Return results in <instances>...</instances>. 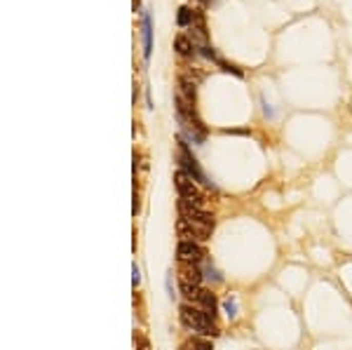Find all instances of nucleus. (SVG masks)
<instances>
[{
    "mask_svg": "<svg viewBox=\"0 0 352 350\" xmlns=\"http://www.w3.org/2000/svg\"><path fill=\"white\" fill-rule=\"evenodd\" d=\"M179 320H181V324L186 329L198 332V334H202V336H216V334H219L214 320L198 306H181L179 308Z\"/></svg>",
    "mask_w": 352,
    "mask_h": 350,
    "instance_id": "nucleus-1",
    "label": "nucleus"
},
{
    "mask_svg": "<svg viewBox=\"0 0 352 350\" xmlns=\"http://www.w3.org/2000/svg\"><path fill=\"white\" fill-rule=\"evenodd\" d=\"M176 162H179V169H183L188 177H193L198 184H204V186H211V188H214V184H211L209 179H207V174L202 172V167H200L198 158L193 155V150L188 148V141L186 139H179V153H176Z\"/></svg>",
    "mask_w": 352,
    "mask_h": 350,
    "instance_id": "nucleus-2",
    "label": "nucleus"
},
{
    "mask_svg": "<svg viewBox=\"0 0 352 350\" xmlns=\"http://www.w3.org/2000/svg\"><path fill=\"white\" fill-rule=\"evenodd\" d=\"M174 186H176V193H179L181 200H188L198 207H204V195L200 193L198 181H195L193 177H188L183 169H179V172L174 174Z\"/></svg>",
    "mask_w": 352,
    "mask_h": 350,
    "instance_id": "nucleus-3",
    "label": "nucleus"
},
{
    "mask_svg": "<svg viewBox=\"0 0 352 350\" xmlns=\"http://www.w3.org/2000/svg\"><path fill=\"white\" fill-rule=\"evenodd\" d=\"M179 217L186 219V221H193V223H207V226H214V217L204 207H198L193 202L181 200L179 198Z\"/></svg>",
    "mask_w": 352,
    "mask_h": 350,
    "instance_id": "nucleus-4",
    "label": "nucleus"
},
{
    "mask_svg": "<svg viewBox=\"0 0 352 350\" xmlns=\"http://www.w3.org/2000/svg\"><path fill=\"white\" fill-rule=\"evenodd\" d=\"M176 256L179 261H188V263H200L204 259V249L193 242V240H179V247H176Z\"/></svg>",
    "mask_w": 352,
    "mask_h": 350,
    "instance_id": "nucleus-5",
    "label": "nucleus"
},
{
    "mask_svg": "<svg viewBox=\"0 0 352 350\" xmlns=\"http://www.w3.org/2000/svg\"><path fill=\"white\" fill-rule=\"evenodd\" d=\"M176 270H179V282L195 284V287H200V282H202V278H204V270L198 266V263L179 261V266H176Z\"/></svg>",
    "mask_w": 352,
    "mask_h": 350,
    "instance_id": "nucleus-6",
    "label": "nucleus"
},
{
    "mask_svg": "<svg viewBox=\"0 0 352 350\" xmlns=\"http://www.w3.org/2000/svg\"><path fill=\"white\" fill-rule=\"evenodd\" d=\"M141 40H143V59L148 62L153 54V19L148 12L141 14Z\"/></svg>",
    "mask_w": 352,
    "mask_h": 350,
    "instance_id": "nucleus-7",
    "label": "nucleus"
},
{
    "mask_svg": "<svg viewBox=\"0 0 352 350\" xmlns=\"http://www.w3.org/2000/svg\"><path fill=\"white\" fill-rule=\"evenodd\" d=\"M174 50H176V54H179V56L188 59V56L198 54V45L190 40V35H188V33H176L174 35Z\"/></svg>",
    "mask_w": 352,
    "mask_h": 350,
    "instance_id": "nucleus-8",
    "label": "nucleus"
},
{
    "mask_svg": "<svg viewBox=\"0 0 352 350\" xmlns=\"http://www.w3.org/2000/svg\"><path fill=\"white\" fill-rule=\"evenodd\" d=\"M181 96H186L188 101H195V96H198V80L188 78V75H179V89H176Z\"/></svg>",
    "mask_w": 352,
    "mask_h": 350,
    "instance_id": "nucleus-9",
    "label": "nucleus"
},
{
    "mask_svg": "<svg viewBox=\"0 0 352 350\" xmlns=\"http://www.w3.org/2000/svg\"><path fill=\"white\" fill-rule=\"evenodd\" d=\"M198 303L202 306V310L207 313V315L211 317V320H216V296L211 294L209 289H200V299H198Z\"/></svg>",
    "mask_w": 352,
    "mask_h": 350,
    "instance_id": "nucleus-10",
    "label": "nucleus"
},
{
    "mask_svg": "<svg viewBox=\"0 0 352 350\" xmlns=\"http://www.w3.org/2000/svg\"><path fill=\"white\" fill-rule=\"evenodd\" d=\"M176 24L181 28H190V24H193V7L188 5H181L179 7V14H176Z\"/></svg>",
    "mask_w": 352,
    "mask_h": 350,
    "instance_id": "nucleus-11",
    "label": "nucleus"
},
{
    "mask_svg": "<svg viewBox=\"0 0 352 350\" xmlns=\"http://www.w3.org/2000/svg\"><path fill=\"white\" fill-rule=\"evenodd\" d=\"M181 350H214V345L209 339H188L181 345Z\"/></svg>",
    "mask_w": 352,
    "mask_h": 350,
    "instance_id": "nucleus-12",
    "label": "nucleus"
},
{
    "mask_svg": "<svg viewBox=\"0 0 352 350\" xmlns=\"http://www.w3.org/2000/svg\"><path fill=\"white\" fill-rule=\"evenodd\" d=\"M179 287H181V294L186 296L188 301L198 303V299H200V287H195V284H186V282H179Z\"/></svg>",
    "mask_w": 352,
    "mask_h": 350,
    "instance_id": "nucleus-13",
    "label": "nucleus"
},
{
    "mask_svg": "<svg viewBox=\"0 0 352 350\" xmlns=\"http://www.w3.org/2000/svg\"><path fill=\"white\" fill-rule=\"evenodd\" d=\"M221 66V71H226V73H232V75H237V78H242V71H240V68L237 66H232V64H228V62H223V59H221L219 56V62H216Z\"/></svg>",
    "mask_w": 352,
    "mask_h": 350,
    "instance_id": "nucleus-14",
    "label": "nucleus"
},
{
    "mask_svg": "<svg viewBox=\"0 0 352 350\" xmlns=\"http://www.w3.org/2000/svg\"><path fill=\"white\" fill-rule=\"evenodd\" d=\"M204 278L207 280H211V282H221V275H219V270H216L214 266H211V263H207V266H204Z\"/></svg>",
    "mask_w": 352,
    "mask_h": 350,
    "instance_id": "nucleus-15",
    "label": "nucleus"
},
{
    "mask_svg": "<svg viewBox=\"0 0 352 350\" xmlns=\"http://www.w3.org/2000/svg\"><path fill=\"white\" fill-rule=\"evenodd\" d=\"M223 308H226L228 317H230V320H235V317H237V301L235 299H226V301H223Z\"/></svg>",
    "mask_w": 352,
    "mask_h": 350,
    "instance_id": "nucleus-16",
    "label": "nucleus"
},
{
    "mask_svg": "<svg viewBox=\"0 0 352 350\" xmlns=\"http://www.w3.org/2000/svg\"><path fill=\"white\" fill-rule=\"evenodd\" d=\"M134 345H136V350H150V343L143 336H134Z\"/></svg>",
    "mask_w": 352,
    "mask_h": 350,
    "instance_id": "nucleus-17",
    "label": "nucleus"
},
{
    "mask_svg": "<svg viewBox=\"0 0 352 350\" xmlns=\"http://www.w3.org/2000/svg\"><path fill=\"white\" fill-rule=\"evenodd\" d=\"M132 284H134V287H139V284H141V270H139L136 263L132 266Z\"/></svg>",
    "mask_w": 352,
    "mask_h": 350,
    "instance_id": "nucleus-18",
    "label": "nucleus"
},
{
    "mask_svg": "<svg viewBox=\"0 0 352 350\" xmlns=\"http://www.w3.org/2000/svg\"><path fill=\"white\" fill-rule=\"evenodd\" d=\"M167 291H169V296L174 299V289H171V270L167 273Z\"/></svg>",
    "mask_w": 352,
    "mask_h": 350,
    "instance_id": "nucleus-19",
    "label": "nucleus"
},
{
    "mask_svg": "<svg viewBox=\"0 0 352 350\" xmlns=\"http://www.w3.org/2000/svg\"><path fill=\"white\" fill-rule=\"evenodd\" d=\"M134 12H139V14H143V12H141V0H134Z\"/></svg>",
    "mask_w": 352,
    "mask_h": 350,
    "instance_id": "nucleus-20",
    "label": "nucleus"
},
{
    "mask_svg": "<svg viewBox=\"0 0 352 350\" xmlns=\"http://www.w3.org/2000/svg\"><path fill=\"white\" fill-rule=\"evenodd\" d=\"M200 5H209V0H198Z\"/></svg>",
    "mask_w": 352,
    "mask_h": 350,
    "instance_id": "nucleus-21",
    "label": "nucleus"
}]
</instances>
